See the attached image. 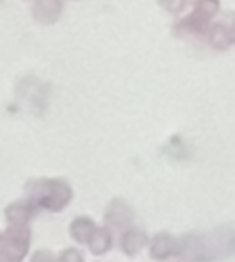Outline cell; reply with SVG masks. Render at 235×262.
Returning a JSON list of instances; mask_svg holds the SVG:
<instances>
[{"label":"cell","mask_w":235,"mask_h":262,"mask_svg":"<svg viewBox=\"0 0 235 262\" xmlns=\"http://www.w3.org/2000/svg\"><path fill=\"white\" fill-rule=\"evenodd\" d=\"M180 255L189 262H214L235 255V230L219 227L208 234H193L180 239Z\"/></svg>","instance_id":"1"},{"label":"cell","mask_w":235,"mask_h":262,"mask_svg":"<svg viewBox=\"0 0 235 262\" xmlns=\"http://www.w3.org/2000/svg\"><path fill=\"white\" fill-rule=\"evenodd\" d=\"M25 191L36 207L50 212H61L73 198L72 187L62 179H34L25 184Z\"/></svg>","instance_id":"2"},{"label":"cell","mask_w":235,"mask_h":262,"mask_svg":"<svg viewBox=\"0 0 235 262\" xmlns=\"http://www.w3.org/2000/svg\"><path fill=\"white\" fill-rule=\"evenodd\" d=\"M31 246L27 225H13L0 235V262H21Z\"/></svg>","instance_id":"3"},{"label":"cell","mask_w":235,"mask_h":262,"mask_svg":"<svg viewBox=\"0 0 235 262\" xmlns=\"http://www.w3.org/2000/svg\"><path fill=\"white\" fill-rule=\"evenodd\" d=\"M208 29H210V20L200 16V14H196L193 11L189 16L176 21L173 31L180 38H205L207 39Z\"/></svg>","instance_id":"4"},{"label":"cell","mask_w":235,"mask_h":262,"mask_svg":"<svg viewBox=\"0 0 235 262\" xmlns=\"http://www.w3.org/2000/svg\"><path fill=\"white\" fill-rule=\"evenodd\" d=\"M175 255H180V239L171 234L160 232L150 243V257L155 260H166Z\"/></svg>","instance_id":"5"},{"label":"cell","mask_w":235,"mask_h":262,"mask_svg":"<svg viewBox=\"0 0 235 262\" xmlns=\"http://www.w3.org/2000/svg\"><path fill=\"white\" fill-rule=\"evenodd\" d=\"M134 221V210L123 200H112L105 210V223L114 228H128Z\"/></svg>","instance_id":"6"},{"label":"cell","mask_w":235,"mask_h":262,"mask_svg":"<svg viewBox=\"0 0 235 262\" xmlns=\"http://www.w3.org/2000/svg\"><path fill=\"white\" fill-rule=\"evenodd\" d=\"M62 9H64L62 0H36L32 13H34V18L39 24L52 25L59 20V16L62 14Z\"/></svg>","instance_id":"7"},{"label":"cell","mask_w":235,"mask_h":262,"mask_svg":"<svg viewBox=\"0 0 235 262\" xmlns=\"http://www.w3.org/2000/svg\"><path fill=\"white\" fill-rule=\"evenodd\" d=\"M36 204L27 198V200H18L13 202L11 205H7L6 209V217L11 225H27L32 220L36 212Z\"/></svg>","instance_id":"8"},{"label":"cell","mask_w":235,"mask_h":262,"mask_svg":"<svg viewBox=\"0 0 235 262\" xmlns=\"http://www.w3.org/2000/svg\"><path fill=\"white\" fill-rule=\"evenodd\" d=\"M146 245H148V235L143 230H137V228L128 227L121 235V252L128 257L137 255Z\"/></svg>","instance_id":"9"},{"label":"cell","mask_w":235,"mask_h":262,"mask_svg":"<svg viewBox=\"0 0 235 262\" xmlns=\"http://www.w3.org/2000/svg\"><path fill=\"white\" fill-rule=\"evenodd\" d=\"M95 230H97V227H95L93 220H89V217H86V216L75 217V220L72 221V225H69V235H72L77 243H80V245H87Z\"/></svg>","instance_id":"10"},{"label":"cell","mask_w":235,"mask_h":262,"mask_svg":"<svg viewBox=\"0 0 235 262\" xmlns=\"http://www.w3.org/2000/svg\"><path fill=\"white\" fill-rule=\"evenodd\" d=\"M87 246H89L91 253H95V255H104V253H107L109 250H111V246H112L111 230H109L107 227L97 228V230L93 232V235H91Z\"/></svg>","instance_id":"11"},{"label":"cell","mask_w":235,"mask_h":262,"mask_svg":"<svg viewBox=\"0 0 235 262\" xmlns=\"http://www.w3.org/2000/svg\"><path fill=\"white\" fill-rule=\"evenodd\" d=\"M207 41H208V45L214 47V49L226 50L230 45H232V39H230V34H228V27L223 24H212L210 29H208Z\"/></svg>","instance_id":"12"},{"label":"cell","mask_w":235,"mask_h":262,"mask_svg":"<svg viewBox=\"0 0 235 262\" xmlns=\"http://www.w3.org/2000/svg\"><path fill=\"white\" fill-rule=\"evenodd\" d=\"M219 9H221L219 0H194V13L207 20H212L219 13Z\"/></svg>","instance_id":"13"},{"label":"cell","mask_w":235,"mask_h":262,"mask_svg":"<svg viewBox=\"0 0 235 262\" xmlns=\"http://www.w3.org/2000/svg\"><path fill=\"white\" fill-rule=\"evenodd\" d=\"M159 4L162 9L168 11V13L180 14V13H183V9L187 7L189 0H159Z\"/></svg>","instance_id":"14"},{"label":"cell","mask_w":235,"mask_h":262,"mask_svg":"<svg viewBox=\"0 0 235 262\" xmlns=\"http://www.w3.org/2000/svg\"><path fill=\"white\" fill-rule=\"evenodd\" d=\"M57 262H84V257H82V253H80L79 250L66 248V250H62V252H61Z\"/></svg>","instance_id":"15"},{"label":"cell","mask_w":235,"mask_h":262,"mask_svg":"<svg viewBox=\"0 0 235 262\" xmlns=\"http://www.w3.org/2000/svg\"><path fill=\"white\" fill-rule=\"evenodd\" d=\"M31 262H57V260L52 255V252H49V250H38V252H34Z\"/></svg>","instance_id":"16"},{"label":"cell","mask_w":235,"mask_h":262,"mask_svg":"<svg viewBox=\"0 0 235 262\" xmlns=\"http://www.w3.org/2000/svg\"><path fill=\"white\" fill-rule=\"evenodd\" d=\"M228 34H230V39H232V43H235V14H233L232 21H230V25H228Z\"/></svg>","instance_id":"17"},{"label":"cell","mask_w":235,"mask_h":262,"mask_svg":"<svg viewBox=\"0 0 235 262\" xmlns=\"http://www.w3.org/2000/svg\"><path fill=\"white\" fill-rule=\"evenodd\" d=\"M0 235H2V234H0Z\"/></svg>","instance_id":"18"}]
</instances>
